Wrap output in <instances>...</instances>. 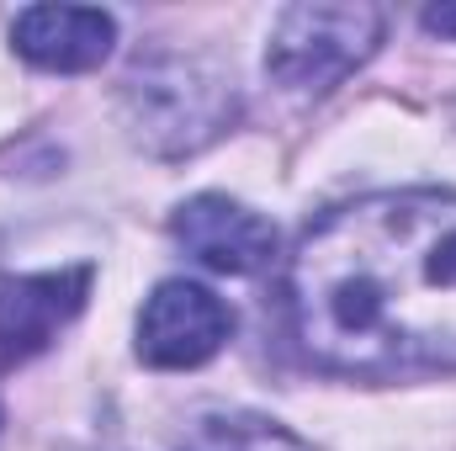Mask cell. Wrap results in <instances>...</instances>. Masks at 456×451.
<instances>
[{"label":"cell","mask_w":456,"mask_h":451,"mask_svg":"<svg viewBox=\"0 0 456 451\" xmlns=\"http://www.w3.org/2000/svg\"><path fill=\"white\" fill-rule=\"evenodd\" d=\"M292 335L340 377L456 372V192L330 208L287 260Z\"/></svg>","instance_id":"obj_1"},{"label":"cell","mask_w":456,"mask_h":451,"mask_svg":"<svg viewBox=\"0 0 456 451\" xmlns=\"http://www.w3.org/2000/svg\"><path fill=\"white\" fill-rule=\"evenodd\" d=\"M239 112L233 80L208 59L159 53L127 70L122 80V122L127 138L149 154H197L208 149Z\"/></svg>","instance_id":"obj_2"},{"label":"cell","mask_w":456,"mask_h":451,"mask_svg":"<svg viewBox=\"0 0 456 451\" xmlns=\"http://www.w3.org/2000/svg\"><path fill=\"white\" fill-rule=\"evenodd\" d=\"M387 16L377 5H287L271 27L265 75L287 91L324 96L382 48Z\"/></svg>","instance_id":"obj_3"},{"label":"cell","mask_w":456,"mask_h":451,"mask_svg":"<svg viewBox=\"0 0 456 451\" xmlns=\"http://www.w3.org/2000/svg\"><path fill=\"white\" fill-rule=\"evenodd\" d=\"M228 335H233V314L224 298L202 282L170 276L143 298L133 350L154 372H186V366H208L228 345Z\"/></svg>","instance_id":"obj_4"},{"label":"cell","mask_w":456,"mask_h":451,"mask_svg":"<svg viewBox=\"0 0 456 451\" xmlns=\"http://www.w3.org/2000/svg\"><path fill=\"white\" fill-rule=\"evenodd\" d=\"M170 234H175V244L197 266H208L218 276H255V271H265L276 260V244H281L271 218H260L255 208L233 202L224 192L186 197L170 213Z\"/></svg>","instance_id":"obj_5"},{"label":"cell","mask_w":456,"mask_h":451,"mask_svg":"<svg viewBox=\"0 0 456 451\" xmlns=\"http://www.w3.org/2000/svg\"><path fill=\"white\" fill-rule=\"evenodd\" d=\"M86 298H91V266L0 276V366L32 361L37 350H48L69 319H80Z\"/></svg>","instance_id":"obj_6"},{"label":"cell","mask_w":456,"mask_h":451,"mask_svg":"<svg viewBox=\"0 0 456 451\" xmlns=\"http://www.w3.org/2000/svg\"><path fill=\"white\" fill-rule=\"evenodd\" d=\"M11 48L48 75H86L117 48V21L102 5H27L11 21Z\"/></svg>","instance_id":"obj_7"},{"label":"cell","mask_w":456,"mask_h":451,"mask_svg":"<svg viewBox=\"0 0 456 451\" xmlns=\"http://www.w3.org/2000/svg\"><path fill=\"white\" fill-rule=\"evenodd\" d=\"M191 451H314L303 436H292L281 420L265 414H208L197 420Z\"/></svg>","instance_id":"obj_8"},{"label":"cell","mask_w":456,"mask_h":451,"mask_svg":"<svg viewBox=\"0 0 456 451\" xmlns=\"http://www.w3.org/2000/svg\"><path fill=\"white\" fill-rule=\"evenodd\" d=\"M425 32L456 37V5H436V11H425Z\"/></svg>","instance_id":"obj_9"}]
</instances>
